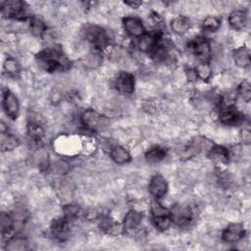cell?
Returning <instances> with one entry per match:
<instances>
[{"instance_id": "cell-33", "label": "cell", "mask_w": 251, "mask_h": 251, "mask_svg": "<svg viewBox=\"0 0 251 251\" xmlns=\"http://www.w3.org/2000/svg\"><path fill=\"white\" fill-rule=\"evenodd\" d=\"M53 168H54V171L57 173V174H65L66 172L69 171V164L65 161H57L54 165H53Z\"/></svg>"}, {"instance_id": "cell-2", "label": "cell", "mask_w": 251, "mask_h": 251, "mask_svg": "<svg viewBox=\"0 0 251 251\" xmlns=\"http://www.w3.org/2000/svg\"><path fill=\"white\" fill-rule=\"evenodd\" d=\"M82 125L91 131H103L108 128L110 122L106 116L96 112L95 110H85L80 117Z\"/></svg>"}, {"instance_id": "cell-8", "label": "cell", "mask_w": 251, "mask_h": 251, "mask_svg": "<svg viewBox=\"0 0 251 251\" xmlns=\"http://www.w3.org/2000/svg\"><path fill=\"white\" fill-rule=\"evenodd\" d=\"M123 25L127 34L132 37H140L145 33L142 21L135 16H127L123 19Z\"/></svg>"}, {"instance_id": "cell-36", "label": "cell", "mask_w": 251, "mask_h": 251, "mask_svg": "<svg viewBox=\"0 0 251 251\" xmlns=\"http://www.w3.org/2000/svg\"><path fill=\"white\" fill-rule=\"evenodd\" d=\"M241 140L243 141L244 144H249L250 140H251V132L249 130V128H243L241 130Z\"/></svg>"}, {"instance_id": "cell-23", "label": "cell", "mask_w": 251, "mask_h": 251, "mask_svg": "<svg viewBox=\"0 0 251 251\" xmlns=\"http://www.w3.org/2000/svg\"><path fill=\"white\" fill-rule=\"evenodd\" d=\"M195 72L197 75V77L201 79L204 82H207L211 79L213 75V69L210 63L208 61H200L196 66H195Z\"/></svg>"}, {"instance_id": "cell-37", "label": "cell", "mask_w": 251, "mask_h": 251, "mask_svg": "<svg viewBox=\"0 0 251 251\" xmlns=\"http://www.w3.org/2000/svg\"><path fill=\"white\" fill-rule=\"evenodd\" d=\"M124 4L126 6H128L129 8L137 9V8H139L142 5V2L141 1H132V0H130V1H125Z\"/></svg>"}, {"instance_id": "cell-1", "label": "cell", "mask_w": 251, "mask_h": 251, "mask_svg": "<svg viewBox=\"0 0 251 251\" xmlns=\"http://www.w3.org/2000/svg\"><path fill=\"white\" fill-rule=\"evenodd\" d=\"M38 65L47 72H55L63 70L68 66V60L56 48H46L37 56Z\"/></svg>"}, {"instance_id": "cell-34", "label": "cell", "mask_w": 251, "mask_h": 251, "mask_svg": "<svg viewBox=\"0 0 251 251\" xmlns=\"http://www.w3.org/2000/svg\"><path fill=\"white\" fill-rule=\"evenodd\" d=\"M63 98V93L60 89L55 88L50 92V100L53 104H58L62 101Z\"/></svg>"}, {"instance_id": "cell-4", "label": "cell", "mask_w": 251, "mask_h": 251, "mask_svg": "<svg viewBox=\"0 0 251 251\" xmlns=\"http://www.w3.org/2000/svg\"><path fill=\"white\" fill-rule=\"evenodd\" d=\"M169 216L172 219V222L176 226H183L189 224L193 217V211L191 207L187 204L176 203L172 206L169 211Z\"/></svg>"}, {"instance_id": "cell-17", "label": "cell", "mask_w": 251, "mask_h": 251, "mask_svg": "<svg viewBox=\"0 0 251 251\" xmlns=\"http://www.w3.org/2000/svg\"><path fill=\"white\" fill-rule=\"evenodd\" d=\"M233 62L234 64L241 69H246L250 66L251 63V56L250 51L246 46H240L234 50L233 55Z\"/></svg>"}, {"instance_id": "cell-5", "label": "cell", "mask_w": 251, "mask_h": 251, "mask_svg": "<svg viewBox=\"0 0 251 251\" xmlns=\"http://www.w3.org/2000/svg\"><path fill=\"white\" fill-rule=\"evenodd\" d=\"M188 50L200 61H207L211 57L212 44L205 37H196L188 42Z\"/></svg>"}, {"instance_id": "cell-31", "label": "cell", "mask_w": 251, "mask_h": 251, "mask_svg": "<svg viewBox=\"0 0 251 251\" xmlns=\"http://www.w3.org/2000/svg\"><path fill=\"white\" fill-rule=\"evenodd\" d=\"M154 225L155 226L161 230V231H165L167 229H169L173 224L172 219L170 218L169 215L167 216H161V217H155L154 218Z\"/></svg>"}, {"instance_id": "cell-9", "label": "cell", "mask_w": 251, "mask_h": 251, "mask_svg": "<svg viewBox=\"0 0 251 251\" xmlns=\"http://www.w3.org/2000/svg\"><path fill=\"white\" fill-rule=\"evenodd\" d=\"M245 234V229L241 224L233 223L228 225L222 233V239L226 243H237Z\"/></svg>"}, {"instance_id": "cell-27", "label": "cell", "mask_w": 251, "mask_h": 251, "mask_svg": "<svg viewBox=\"0 0 251 251\" xmlns=\"http://www.w3.org/2000/svg\"><path fill=\"white\" fill-rule=\"evenodd\" d=\"M221 26V20L216 16H208L202 22V28L207 32H215Z\"/></svg>"}, {"instance_id": "cell-26", "label": "cell", "mask_w": 251, "mask_h": 251, "mask_svg": "<svg viewBox=\"0 0 251 251\" xmlns=\"http://www.w3.org/2000/svg\"><path fill=\"white\" fill-rule=\"evenodd\" d=\"M28 248V242L25 238L21 236H16L8 239L6 244V249L9 251H23Z\"/></svg>"}, {"instance_id": "cell-20", "label": "cell", "mask_w": 251, "mask_h": 251, "mask_svg": "<svg viewBox=\"0 0 251 251\" xmlns=\"http://www.w3.org/2000/svg\"><path fill=\"white\" fill-rule=\"evenodd\" d=\"M111 159L118 165H125L130 162L131 156L129 152L121 145H115L110 151Z\"/></svg>"}, {"instance_id": "cell-6", "label": "cell", "mask_w": 251, "mask_h": 251, "mask_svg": "<svg viewBox=\"0 0 251 251\" xmlns=\"http://www.w3.org/2000/svg\"><path fill=\"white\" fill-rule=\"evenodd\" d=\"M115 86L121 94H132L135 87L134 76L128 72H122L116 78Z\"/></svg>"}, {"instance_id": "cell-15", "label": "cell", "mask_w": 251, "mask_h": 251, "mask_svg": "<svg viewBox=\"0 0 251 251\" xmlns=\"http://www.w3.org/2000/svg\"><path fill=\"white\" fill-rule=\"evenodd\" d=\"M142 219H143V215L141 212L136 211V210H129L125 218H124V222H123V226L125 228V231H134L136 230L139 226L142 223Z\"/></svg>"}, {"instance_id": "cell-35", "label": "cell", "mask_w": 251, "mask_h": 251, "mask_svg": "<svg viewBox=\"0 0 251 251\" xmlns=\"http://www.w3.org/2000/svg\"><path fill=\"white\" fill-rule=\"evenodd\" d=\"M185 77L187 78V80L189 82H195L197 81L198 77H197V75H196V72H195V69L194 68H188L185 70Z\"/></svg>"}, {"instance_id": "cell-11", "label": "cell", "mask_w": 251, "mask_h": 251, "mask_svg": "<svg viewBox=\"0 0 251 251\" xmlns=\"http://www.w3.org/2000/svg\"><path fill=\"white\" fill-rule=\"evenodd\" d=\"M3 107L9 118L17 119L20 112V103L17 96L9 89H6L3 93Z\"/></svg>"}, {"instance_id": "cell-22", "label": "cell", "mask_w": 251, "mask_h": 251, "mask_svg": "<svg viewBox=\"0 0 251 251\" xmlns=\"http://www.w3.org/2000/svg\"><path fill=\"white\" fill-rule=\"evenodd\" d=\"M26 132H27L29 140L36 144H38L42 140V138L44 137V133H45L43 127L35 122H30L27 124Z\"/></svg>"}, {"instance_id": "cell-19", "label": "cell", "mask_w": 251, "mask_h": 251, "mask_svg": "<svg viewBox=\"0 0 251 251\" xmlns=\"http://www.w3.org/2000/svg\"><path fill=\"white\" fill-rule=\"evenodd\" d=\"M190 26V21L188 17L179 15L171 21V28L174 33L177 35L185 34Z\"/></svg>"}, {"instance_id": "cell-12", "label": "cell", "mask_w": 251, "mask_h": 251, "mask_svg": "<svg viewBox=\"0 0 251 251\" xmlns=\"http://www.w3.org/2000/svg\"><path fill=\"white\" fill-rule=\"evenodd\" d=\"M69 220L65 217L55 219L51 224V233L52 235L60 241H64L69 237L70 227H69Z\"/></svg>"}, {"instance_id": "cell-21", "label": "cell", "mask_w": 251, "mask_h": 251, "mask_svg": "<svg viewBox=\"0 0 251 251\" xmlns=\"http://www.w3.org/2000/svg\"><path fill=\"white\" fill-rule=\"evenodd\" d=\"M167 156V150L161 146H153L145 153V159L150 164H157L163 161Z\"/></svg>"}, {"instance_id": "cell-10", "label": "cell", "mask_w": 251, "mask_h": 251, "mask_svg": "<svg viewBox=\"0 0 251 251\" xmlns=\"http://www.w3.org/2000/svg\"><path fill=\"white\" fill-rule=\"evenodd\" d=\"M168 188H169L168 182L163 176L155 175L151 177L149 185H148V189H149L150 194L155 199L158 200V199L164 197L168 192Z\"/></svg>"}, {"instance_id": "cell-25", "label": "cell", "mask_w": 251, "mask_h": 251, "mask_svg": "<svg viewBox=\"0 0 251 251\" xmlns=\"http://www.w3.org/2000/svg\"><path fill=\"white\" fill-rule=\"evenodd\" d=\"M20 141L19 138L12 134L9 133L8 131H1V149L2 151H11L15 148L18 147Z\"/></svg>"}, {"instance_id": "cell-16", "label": "cell", "mask_w": 251, "mask_h": 251, "mask_svg": "<svg viewBox=\"0 0 251 251\" xmlns=\"http://www.w3.org/2000/svg\"><path fill=\"white\" fill-rule=\"evenodd\" d=\"M208 158L216 164L225 165L229 161L228 149L222 145H213L207 152Z\"/></svg>"}, {"instance_id": "cell-29", "label": "cell", "mask_w": 251, "mask_h": 251, "mask_svg": "<svg viewBox=\"0 0 251 251\" xmlns=\"http://www.w3.org/2000/svg\"><path fill=\"white\" fill-rule=\"evenodd\" d=\"M237 93L241 99L248 103L251 99V87L248 80H242L237 86Z\"/></svg>"}, {"instance_id": "cell-14", "label": "cell", "mask_w": 251, "mask_h": 251, "mask_svg": "<svg viewBox=\"0 0 251 251\" xmlns=\"http://www.w3.org/2000/svg\"><path fill=\"white\" fill-rule=\"evenodd\" d=\"M228 25L234 30H241L243 29L248 21V16L244 10L235 9L231 11L228 15Z\"/></svg>"}, {"instance_id": "cell-13", "label": "cell", "mask_w": 251, "mask_h": 251, "mask_svg": "<svg viewBox=\"0 0 251 251\" xmlns=\"http://www.w3.org/2000/svg\"><path fill=\"white\" fill-rule=\"evenodd\" d=\"M160 35L158 32H145L138 39V49L143 53H152L153 50L158 46Z\"/></svg>"}, {"instance_id": "cell-18", "label": "cell", "mask_w": 251, "mask_h": 251, "mask_svg": "<svg viewBox=\"0 0 251 251\" xmlns=\"http://www.w3.org/2000/svg\"><path fill=\"white\" fill-rule=\"evenodd\" d=\"M103 62V57L99 50H94L86 55H84L81 59V65L87 70H96L98 69Z\"/></svg>"}, {"instance_id": "cell-28", "label": "cell", "mask_w": 251, "mask_h": 251, "mask_svg": "<svg viewBox=\"0 0 251 251\" xmlns=\"http://www.w3.org/2000/svg\"><path fill=\"white\" fill-rule=\"evenodd\" d=\"M3 69H4V71L7 75L15 76L20 73L21 66H20L19 62L16 59H14L12 57H9L5 60L4 64H3Z\"/></svg>"}, {"instance_id": "cell-7", "label": "cell", "mask_w": 251, "mask_h": 251, "mask_svg": "<svg viewBox=\"0 0 251 251\" xmlns=\"http://www.w3.org/2000/svg\"><path fill=\"white\" fill-rule=\"evenodd\" d=\"M242 118H243L242 114L239 111H237L234 106L221 108L220 115H219V120L221 124L225 126H238L242 122L243 120Z\"/></svg>"}, {"instance_id": "cell-24", "label": "cell", "mask_w": 251, "mask_h": 251, "mask_svg": "<svg viewBox=\"0 0 251 251\" xmlns=\"http://www.w3.org/2000/svg\"><path fill=\"white\" fill-rule=\"evenodd\" d=\"M28 27H29L30 32L35 37H42L47 31V26H46L45 23L37 17H31L29 19Z\"/></svg>"}, {"instance_id": "cell-30", "label": "cell", "mask_w": 251, "mask_h": 251, "mask_svg": "<svg viewBox=\"0 0 251 251\" xmlns=\"http://www.w3.org/2000/svg\"><path fill=\"white\" fill-rule=\"evenodd\" d=\"M63 211H64V217L69 221L76 219L80 214V208L77 205L71 204V203L65 205L63 208Z\"/></svg>"}, {"instance_id": "cell-3", "label": "cell", "mask_w": 251, "mask_h": 251, "mask_svg": "<svg viewBox=\"0 0 251 251\" xmlns=\"http://www.w3.org/2000/svg\"><path fill=\"white\" fill-rule=\"evenodd\" d=\"M83 36L86 41L96 48V50H101L109 44V36L106 30L95 25L85 26L83 29Z\"/></svg>"}, {"instance_id": "cell-32", "label": "cell", "mask_w": 251, "mask_h": 251, "mask_svg": "<svg viewBox=\"0 0 251 251\" xmlns=\"http://www.w3.org/2000/svg\"><path fill=\"white\" fill-rule=\"evenodd\" d=\"M150 210H151V214H152L153 218L169 215V210L167 208H165L161 203H159L157 201V199L151 201Z\"/></svg>"}]
</instances>
